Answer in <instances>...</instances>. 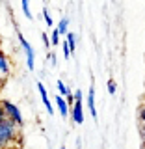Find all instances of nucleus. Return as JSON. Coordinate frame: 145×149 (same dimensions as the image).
I'll return each mask as SVG.
<instances>
[{
  "mask_svg": "<svg viewBox=\"0 0 145 149\" xmlns=\"http://www.w3.org/2000/svg\"><path fill=\"white\" fill-rule=\"evenodd\" d=\"M22 146V136H21V129L17 127L13 121L4 119L0 123V149H6L9 146Z\"/></svg>",
  "mask_w": 145,
  "mask_h": 149,
  "instance_id": "nucleus-1",
  "label": "nucleus"
},
{
  "mask_svg": "<svg viewBox=\"0 0 145 149\" xmlns=\"http://www.w3.org/2000/svg\"><path fill=\"white\" fill-rule=\"evenodd\" d=\"M0 102H2V108H4V114H6V119L13 121V123H15L19 129L24 127V119H22L21 108H19L17 104H13L11 101H8V99H2Z\"/></svg>",
  "mask_w": 145,
  "mask_h": 149,
  "instance_id": "nucleus-2",
  "label": "nucleus"
},
{
  "mask_svg": "<svg viewBox=\"0 0 145 149\" xmlns=\"http://www.w3.org/2000/svg\"><path fill=\"white\" fill-rule=\"evenodd\" d=\"M17 37H19L21 47H22V50H24V54H26V65H28V69H30V71H34V67H35V54H34V49H32V45L24 39V36H22V34H19V32H17Z\"/></svg>",
  "mask_w": 145,
  "mask_h": 149,
  "instance_id": "nucleus-3",
  "label": "nucleus"
},
{
  "mask_svg": "<svg viewBox=\"0 0 145 149\" xmlns=\"http://www.w3.org/2000/svg\"><path fill=\"white\" fill-rule=\"evenodd\" d=\"M9 74H11V60H9V56L0 49V77L8 78Z\"/></svg>",
  "mask_w": 145,
  "mask_h": 149,
  "instance_id": "nucleus-4",
  "label": "nucleus"
},
{
  "mask_svg": "<svg viewBox=\"0 0 145 149\" xmlns=\"http://www.w3.org/2000/svg\"><path fill=\"white\" fill-rule=\"evenodd\" d=\"M71 118L76 125L84 123V102L82 101H74V104L71 106Z\"/></svg>",
  "mask_w": 145,
  "mask_h": 149,
  "instance_id": "nucleus-5",
  "label": "nucleus"
},
{
  "mask_svg": "<svg viewBox=\"0 0 145 149\" xmlns=\"http://www.w3.org/2000/svg\"><path fill=\"white\" fill-rule=\"evenodd\" d=\"M37 90H39V93H41V101H43L46 112H49V114H54V108H52V104H50V99H49V93H46V88H45L41 82H37Z\"/></svg>",
  "mask_w": 145,
  "mask_h": 149,
  "instance_id": "nucleus-6",
  "label": "nucleus"
},
{
  "mask_svg": "<svg viewBox=\"0 0 145 149\" xmlns=\"http://www.w3.org/2000/svg\"><path fill=\"white\" fill-rule=\"evenodd\" d=\"M54 101H56V106H58V110H60V114H62V118H67L69 112H71V108H69V104H67V101H65V97L56 95Z\"/></svg>",
  "mask_w": 145,
  "mask_h": 149,
  "instance_id": "nucleus-7",
  "label": "nucleus"
},
{
  "mask_svg": "<svg viewBox=\"0 0 145 149\" xmlns=\"http://www.w3.org/2000/svg\"><path fill=\"white\" fill-rule=\"evenodd\" d=\"M87 108L91 112V118L97 119V108H95V88H89V91H87Z\"/></svg>",
  "mask_w": 145,
  "mask_h": 149,
  "instance_id": "nucleus-8",
  "label": "nucleus"
},
{
  "mask_svg": "<svg viewBox=\"0 0 145 149\" xmlns=\"http://www.w3.org/2000/svg\"><path fill=\"white\" fill-rule=\"evenodd\" d=\"M65 37H67L65 41H67V45H69L71 54H74V52H76V36H74L73 32H67V36H65Z\"/></svg>",
  "mask_w": 145,
  "mask_h": 149,
  "instance_id": "nucleus-9",
  "label": "nucleus"
},
{
  "mask_svg": "<svg viewBox=\"0 0 145 149\" xmlns=\"http://www.w3.org/2000/svg\"><path fill=\"white\" fill-rule=\"evenodd\" d=\"M56 30L60 32V36H67V32H69V19L63 17L62 21H60V24H58V28H56Z\"/></svg>",
  "mask_w": 145,
  "mask_h": 149,
  "instance_id": "nucleus-10",
  "label": "nucleus"
},
{
  "mask_svg": "<svg viewBox=\"0 0 145 149\" xmlns=\"http://www.w3.org/2000/svg\"><path fill=\"white\" fill-rule=\"evenodd\" d=\"M56 86H58V91H60V95H62V97H67L69 93H73V91L69 90V88L65 86V84H63L62 80H58V82H56Z\"/></svg>",
  "mask_w": 145,
  "mask_h": 149,
  "instance_id": "nucleus-11",
  "label": "nucleus"
},
{
  "mask_svg": "<svg viewBox=\"0 0 145 149\" xmlns=\"http://www.w3.org/2000/svg\"><path fill=\"white\" fill-rule=\"evenodd\" d=\"M50 45H60V32L58 30H56V28H54V30L52 32H50Z\"/></svg>",
  "mask_w": 145,
  "mask_h": 149,
  "instance_id": "nucleus-12",
  "label": "nucleus"
},
{
  "mask_svg": "<svg viewBox=\"0 0 145 149\" xmlns=\"http://www.w3.org/2000/svg\"><path fill=\"white\" fill-rule=\"evenodd\" d=\"M21 6H22V11L28 19H32V11H30V2L28 0H21Z\"/></svg>",
  "mask_w": 145,
  "mask_h": 149,
  "instance_id": "nucleus-13",
  "label": "nucleus"
},
{
  "mask_svg": "<svg viewBox=\"0 0 145 149\" xmlns=\"http://www.w3.org/2000/svg\"><path fill=\"white\" fill-rule=\"evenodd\" d=\"M106 86H108V93H110V95H115V91H117V84H115V80H112V78H110Z\"/></svg>",
  "mask_w": 145,
  "mask_h": 149,
  "instance_id": "nucleus-14",
  "label": "nucleus"
},
{
  "mask_svg": "<svg viewBox=\"0 0 145 149\" xmlns=\"http://www.w3.org/2000/svg\"><path fill=\"white\" fill-rule=\"evenodd\" d=\"M43 19H45V22L49 26L54 24V21H52V17H50V13H49V9H46V8H43Z\"/></svg>",
  "mask_w": 145,
  "mask_h": 149,
  "instance_id": "nucleus-15",
  "label": "nucleus"
},
{
  "mask_svg": "<svg viewBox=\"0 0 145 149\" xmlns=\"http://www.w3.org/2000/svg\"><path fill=\"white\" fill-rule=\"evenodd\" d=\"M138 118H139V121H142V123H145V102L138 108Z\"/></svg>",
  "mask_w": 145,
  "mask_h": 149,
  "instance_id": "nucleus-16",
  "label": "nucleus"
},
{
  "mask_svg": "<svg viewBox=\"0 0 145 149\" xmlns=\"http://www.w3.org/2000/svg\"><path fill=\"white\" fill-rule=\"evenodd\" d=\"M62 49H63V56L69 60V56H71V50H69V45H67V41H63V43H62Z\"/></svg>",
  "mask_w": 145,
  "mask_h": 149,
  "instance_id": "nucleus-17",
  "label": "nucleus"
},
{
  "mask_svg": "<svg viewBox=\"0 0 145 149\" xmlns=\"http://www.w3.org/2000/svg\"><path fill=\"white\" fill-rule=\"evenodd\" d=\"M41 39H43L45 47H46V49H49V47H50V36H46V34H41Z\"/></svg>",
  "mask_w": 145,
  "mask_h": 149,
  "instance_id": "nucleus-18",
  "label": "nucleus"
},
{
  "mask_svg": "<svg viewBox=\"0 0 145 149\" xmlns=\"http://www.w3.org/2000/svg\"><path fill=\"white\" fill-rule=\"evenodd\" d=\"M73 95H74V101H82V95H84V93H82L80 90H76V91L73 93Z\"/></svg>",
  "mask_w": 145,
  "mask_h": 149,
  "instance_id": "nucleus-19",
  "label": "nucleus"
},
{
  "mask_svg": "<svg viewBox=\"0 0 145 149\" xmlns=\"http://www.w3.org/2000/svg\"><path fill=\"white\" fill-rule=\"evenodd\" d=\"M139 132H142V140H143V146H142V147H145V123H142V129H139Z\"/></svg>",
  "mask_w": 145,
  "mask_h": 149,
  "instance_id": "nucleus-20",
  "label": "nucleus"
},
{
  "mask_svg": "<svg viewBox=\"0 0 145 149\" xmlns=\"http://www.w3.org/2000/svg\"><path fill=\"white\" fill-rule=\"evenodd\" d=\"M6 119V114H4V108H2V102H0V123Z\"/></svg>",
  "mask_w": 145,
  "mask_h": 149,
  "instance_id": "nucleus-21",
  "label": "nucleus"
},
{
  "mask_svg": "<svg viewBox=\"0 0 145 149\" xmlns=\"http://www.w3.org/2000/svg\"><path fill=\"white\" fill-rule=\"evenodd\" d=\"M49 58H50V63L56 65V54H54V52H50V54H49Z\"/></svg>",
  "mask_w": 145,
  "mask_h": 149,
  "instance_id": "nucleus-22",
  "label": "nucleus"
},
{
  "mask_svg": "<svg viewBox=\"0 0 145 149\" xmlns=\"http://www.w3.org/2000/svg\"><path fill=\"white\" fill-rule=\"evenodd\" d=\"M6 149H22V146H17V143H13V146H9Z\"/></svg>",
  "mask_w": 145,
  "mask_h": 149,
  "instance_id": "nucleus-23",
  "label": "nucleus"
},
{
  "mask_svg": "<svg viewBox=\"0 0 145 149\" xmlns=\"http://www.w3.org/2000/svg\"><path fill=\"white\" fill-rule=\"evenodd\" d=\"M4 84H6V78H2V77H0V91H2V88H4Z\"/></svg>",
  "mask_w": 145,
  "mask_h": 149,
  "instance_id": "nucleus-24",
  "label": "nucleus"
},
{
  "mask_svg": "<svg viewBox=\"0 0 145 149\" xmlns=\"http://www.w3.org/2000/svg\"><path fill=\"white\" fill-rule=\"evenodd\" d=\"M0 47H2V37H0Z\"/></svg>",
  "mask_w": 145,
  "mask_h": 149,
  "instance_id": "nucleus-25",
  "label": "nucleus"
},
{
  "mask_svg": "<svg viewBox=\"0 0 145 149\" xmlns=\"http://www.w3.org/2000/svg\"><path fill=\"white\" fill-rule=\"evenodd\" d=\"M60 149H65V147H63V146H62V147H60Z\"/></svg>",
  "mask_w": 145,
  "mask_h": 149,
  "instance_id": "nucleus-26",
  "label": "nucleus"
},
{
  "mask_svg": "<svg viewBox=\"0 0 145 149\" xmlns=\"http://www.w3.org/2000/svg\"><path fill=\"white\" fill-rule=\"evenodd\" d=\"M142 149H145V147H142Z\"/></svg>",
  "mask_w": 145,
  "mask_h": 149,
  "instance_id": "nucleus-27",
  "label": "nucleus"
},
{
  "mask_svg": "<svg viewBox=\"0 0 145 149\" xmlns=\"http://www.w3.org/2000/svg\"><path fill=\"white\" fill-rule=\"evenodd\" d=\"M0 49H2V47H0Z\"/></svg>",
  "mask_w": 145,
  "mask_h": 149,
  "instance_id": "nucleus-28",
  "label": "nucleus"
}]
</instances>
